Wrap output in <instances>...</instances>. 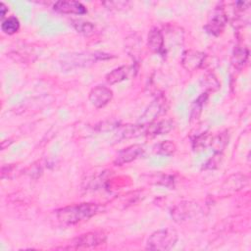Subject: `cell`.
Instances as JSON below:
<instances>
[{
	"mask_svg": "<svg viewBox=\"0 0 251 251\" xmlns=\"http://www.w3.org/2000/svg\"><path fill=\"white\" fill-rule=\"evenodd\" d=\"M101 211V206L95 203H80L66 206L56 211V217L63 226H73L87 221Z\"/></svg>",
	"mask_w": 251,
	"mask_h": 251,
	"instance_id": "6da1fadb",
	"label": "cell"
},
{
	"mask_svg": "<svg viewBox=\"0 0 251 251\" xmlns=\"http://www.w3.org/2000/svg\"><path fill=\"white\" fill-rule=\"evenodd\" d=\"M202 85L205 88V93L208 94L209 92H215L217 90L220 89L221 85L220 82L218 80V78L213 75V74H209L206 75L203 79H202Z\"/></svg>",
	"mask_w": 251,
	"mask_h": 251,
	"instance_id": "d6986e66",
	"label": "cell"
},
{
	"mask_svg": "<svg viewBox=\"0 0 251 251\" xmlns=\"http://www.w3.org/2000/svg\"><path fill=\"white\" fill-rule=\"evenodd\" d=\"M1 29L4 33L12 35L19 31L20 29V21L16 17H9L4 20L1 24Z\"/></svg>",
	"mask_w": 251,
	"mask_h": 251,
	"instance_id": "e0dca14e",
	"label": "cell"
},
{
	"mask_svg": "<svg viewBox=\"0 0 251 251\" xmlns=\"http://www.w3.org/2000/svg\"><path fill=\"white\" fill-rule=\"evenodd\" d=\"M226 143H227V138H226V134L225 133H221V134L213 137L211 146H214L216 148V150H218V152L221 153L223 148L226 146Z\"/></svg>",
	"mask_w": 251,
	"mask_h": 251,
	"instance_id": "7402d4cb",
	"label": "cell"
},
{
	"mask_svg": "<svg viewBox=\"0 0 251 251\" xmlns=\"http://www.w3.org/2000/svg\"><path fill=\"white\" fill-rule=\"evenodd\" d=\"M106 241L105 233L101 231H89L74 238L66 249H84L99 246Z\"/></svg>",
	"mask_w": 251,
	"mask_h": 251,
	"instance_id": "277c9868",
	"label": "cell"
},
{
	"mask_svg": "<svg viewBox=\"0 0 251 251\" xmlns=\"http://www.w3.org/2000/svg\"><path fill=\"white\" fill-rule=\"evenodd\" d=\"M212 139L213 135L210 134L209 132H203L202 134L196 136L192 142V147L196 151L203 150L212 144Z\"/></svg>",
	"mask_w": 251,
	"mask_h": 251,
	"instance_id": "ac0fdd59",
	"label": "cell"
},
{
	"mask_svg": "<svg viewBox=\"0 0 251 251\" xmlns=\"http://www.w3.org/2000/svg\"><path fill=\"white\" fill-rule=\"evenodd\" d=\"M53 9L58 13L68 15H83L87 12L85 6L82 3L73 0L57 1L53 5Z\"/></svg>",
	"mask_w": 251,
	"mask_h": 251,
	"instance_id": "7c38bea8",
	"label": "cell"
},
{
	"mask_svg": "<svg viewBox=\"0 0 251 251\" xmlns=\"http://www.w3.org/2000/svg\"><path fill=\"white\" fill-rule=\"evenodd\" d=\"M136 74H137L136 65L121 66L112 70L110 73H108L105 78L109 84H116L121 81L133 78L136 75Z\"/></svg>",
	"mask_w": 251,
	"mask_h": 251,
	"instance_id": "52a82bcc",
	"label": "cell"
},
{
	"mask_svg": "<svg viewBox=\"0 0 251 251\" xmlns=\"http://www.w3.org/2000/svg\"><path fill=\"white\" fill-rule=\"evenodd\" d=\"M227 15L224 11V9H216L210 19L208 20L204 28L210 34L215 36H219L224 31L226 24H227Z\"/></svg>",
	"mask_w": 251,
	"mask_h": 251,
	"instance_id": "8992f818",
	"label": "cell"
},
{
	"mask_svg": "<svg viewBox=\"0 0 251 251\" xmlns=\"http://www.w3.org/2000/svg\"><path fill=\"white\" fill-rule=\"evenodd\" d=\"M199 207L191 202H181L176 205L172 211V217L177 223H182L191 219L192 216L196 215Z\"/></svg>",
	"mask_w": 251,
	"mask_h": 251,
	"instance_id": "8fae6325",
	"label": "cell"
},
{
	"mask_svg": "<svg viewBox=\"0 0 251 251\" xmlns=\"http://www.w3.org/2000/svg\"><path fill=\"white\" fill-rule=\"evenodd\" d=\"M154 148H155V152L157 154L170 156V155L175 153V151L176 149V146L173 141L165 140V141H162V142L158 143Z\"/></svg>",
	"mask_w": 251,
	"mask_h": 251,
	"instance_id": "ffe728a7",
	"label": "cell"
},
{
	"mask_svg": "<svg viewBox=\"0 0 251 251\" xmlns=\"http://www.w3.org/2000/svg\"><path fill=\"white\" fill-rule=\"evenodd\" d=\"M110 58L108 54L102 52H87V53H74L66 56L63 59L62 66L64 69H74L79 67H87L99 60Z\"/></svg>",
	"mask_w": 251,
	"mask_h": 251,
	"instance_id": "3957f363",
	"label": "cell"
},
{
	"mask_svg": "<svg viewBox=\"0 0 251 251\" xmlns=\"http://www.w3.org/2000/svg\"><path fill=\"white\" fill-rule=\"evenodd\" d=\"M139 135H145V125H126L123 126L121 130L118 132L119 139L132 138Z\"/></svg>",
	"mask_w": 251,
	"mask_h": 251,
	"instance_id": "9a60e30c",
	"label": "cell"
},
{
	"mask_svg": "<svg viewBox=\"0 0 251 251\" xmlns=\"http://www.w3.org/2000/svg\"><path fill=\"white\" fill-rule=\"evenodd\" d=\"M205 57L206 55L203 52L189 49L182 53L181 65L186 71L193 72L198 70L203 65Z\"/></svg>",
	"mask_w": 251,
	"mask_h": 251,
	"instance_id": "30bf717a",
	"label": "cell"
},
{
	"mask_svg": "<svg viewBox=\"0 0 251 251\" xmlns=\"http://www.w3.org/2000/svg\"><path fill=\"white\" fill-rule=\"evenodd\" d=\"M143 153H144V148L142 145L140 144L130 145L118 153V155L114 160V164L116 166H123L125 164H128L138 159L139 157H141Z\"/></svg>",
	"mask_w": 251,
	"mask_h": 251,
	"instance_id": "9c48e42d",
	"label": "cell"
},
{
	"mask_svg": "<svg viewBox=\"0 0 251 251\" xmlns=\"http://www.w3.org/2000/svg\"><path fill=\"white\" fill-rule=\"evenodd\" d=\"M166 108H167L166 98L162 95L156 97L150 103V105L147 107L144 113L141 115L139 119V124L147 125L152 122H155L156 119L166 111Z\"/></svg>",
	"mask_w": 251,
	"mask_h": 251,
	"instance_id": "5b68a950",
	"label": "cell"
},
{
	"mask_svg": "<svg viewBox=\"0 0 251 251\" xmlns=\"http://www.w3.org/2000/svg\"><path fill=\"white\" fill-rule=\"evenodd\" d=\"M249 57V51L246 47L237 46L233 50L232 58H231V64L236 69H241L244 67V65L247 63Z\"/></svg>",
	"mask_w": 251,
	"mask_h": 251,
	"instance_id": "2e32d148",
	"label": "cell"
},
{
	"mask_svg": "<svg viewBox=\"0 0 251 251\" xmlns=\"http://www.w3.org/2000/svg\"><path fill=\"white\" fill-rule=\"evenodd\" d=\"M73 26L75 28V30L79 33H82L84 35H89L94 30V25L89 22L84 21H74Z\"/></svg>",
	"mask_w": 251,
	"mask_h": 251,
	"instance_id": "44dd1931",
	"label": "cell"
},
{
	"mask_svg": "<svg viewBox=\"0 0 251 251\" xmlns=\"http://www.w3.org/2000/svg\"><path fill=\"white\" fill-rule=\"evenodd\" d=\"M177 240V232L170 227L154 231L147 239L146 248L149 250L166 251L172 249Z\"/></svg>",
	"mask_w": 251,
	"mask_h": 251,
	"instance_id": "7a4b0ae2",
	"label": "cell"
},
{
	"mask_svg": "<svg viewBox=\"0 0 251 251\" xmlns=\"http://www.w3.org/2000/svg\"><path fill=\"white\" fill-rule=\"evenodd\" d=\"M113 98V91L104 85H97L93 87L88 95L89 102L95 108L105 107Z\"/></svg>",
	"mask_w": 251,
	"mask_h": 251,
	"instance_id": "ba28073f",
	"label": "cell"
},
{
	"mask_svg": "<svg viewBox=\"0 0 251 251\" xmlns=\"http://www.w3.org/2000/svg\"><path fill=\"white\" fill-rule=\"evenodd\" d=\"M7 12H8L7 6L3 2H1V4H0V17H1V19H3L5 17Z\"/></svg>",
	"mask_w": 251,
	"mask_h": 251,
	"instance_id": "d4e9b609",
	"label": "cell"
},
{
	"mask_svg": "<svg viewBox=\"0 0 251 251\" xmlns=\"http://www.w3.org/2000/svg\"><path fill=\"white\" fill-rule=\"evenodd\" d=\"M106 8L110 9V10H124L126 8H128L130 3L127 1H108V2H104L103 3Z\"/></svg>",
	"mask_w": 251,
	"mask_h": 251,
	"instance_id": "603a6c76",
	"label": "cell"
},
{
	"mask_svg": "<svg viewBox=\"0 0 251 251\" xmlns=\"http://www.w3.org/2000/svg\"><path fill=\"white\" fill-rule=\"evenodd\" d=\"M174 127V123L171 120L155 121L145 125V135L156 136L167 134Z\"/></svg>",
	"mask_w": 251,
	"mask_h": 251,
	"instance_id": "5bb4252c",
	"label": "cell"
},
{
	"mask_svg": "<svg viewBox=\"0 0 251 251\" xmlns=\"http://www.w3.org/2000/svg\"><path fill=\"white\" fill-rule=\"evenodd\" d=\"M147 46L154 53L163 54L165 52V38L159 28L153 27L150 29L147 37Z\"/></svg>",
	"mask_w": 251,
	"mask_h": 251,
	"instance_id": "4fadbf2b",
	"label": "cell"
},
{
	"mask_svg": "<svg viewBox=\"0 0 251 251\" xmlns=\"http://www.w3.org/2000/svg\"><path fill=\"white\" fill-rule=\"evenodd\" d=\"M221 157H222V153L217 152V153L206 163L205 168H208V169H215V168H217L218 165L221 163Z\"/></svg>",
	"mask_w": 251,
	"mask_h": 251,
	"instance_id": "cb8c5ba5",
	"label": "cell"
}]
</instances>
